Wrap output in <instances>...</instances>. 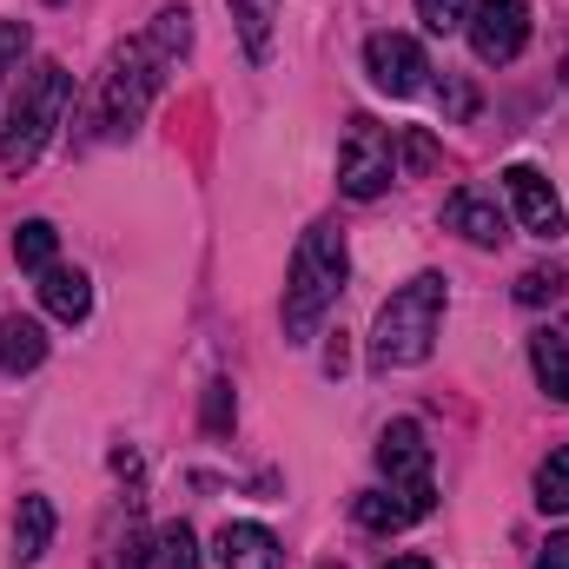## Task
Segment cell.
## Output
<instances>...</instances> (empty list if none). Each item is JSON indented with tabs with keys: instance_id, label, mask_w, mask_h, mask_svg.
<instances>
[{
	"instance_id": "obj_1",
	"label": "cell",
	"mask_w": 569,
	"mask_h": 569,
	"mask_svg": "<svg viewBox=\"0 0 569 569\" xmlns=\"http://www.w3.org/2000/svg\"><path fill=\"white\" fill-rule=\"evenodd\" d=\"M186 47H192V13H186V7H166V13L152 20V33H140L133 47H120V53L107 60L87 127H100L107 140L133 133L146 120V107H152V93L166 87V67H172Z\"/></svg>"
},
{
	"instance_id": "obj_2",
	"label": "cell",
	"mask_w": 569,
	"mask_h": 569,
	"mask_svg": "<svg viewBox=\"0 0 569 569\" xmlns=\"http://www.w3.org/2000/svg\"><path fill=\"white\" fill-rule=\"evenodd\" d=\"M345 272H351L345 232H338L331 219H318V226L298 239V252H291V279H284V345H311L318 318H325V311L338 305V291H345Z\"/></svg>"
},
{
	"instance_id": "obj_3",
	"label": "cell",
	"mask_w": 569,
	"mask_h": 569,
	"mask_svg": "<svg viewBox=\"0 0 569 569\" xmlns=\"http://www.w3.org/2000/svg\"><path fill=\"white\" fill-rule=\"evenodd\" d=\"M67 100H73V73H67L60 60H40V67H27V73L13 80L7 120H0V166H7V172H27V166L47 152L60 113H67Z\"/></svg>"
},
{
	"instance_id": "obj_4",
	"label": "cell",
	"mask_w": 569,
	"mask_h": 569,
	"mask_svg": "<svg viewBox=\"0 0 569 569\" xmlns=\"http://www.w3.org/2000/svg\"><path fill=\"white\" fill-rule=\"evenodd\" d=\"M437 325H443V279H437V272H418L411 284H398V291L378 305V325H371V365H378V371L425 365L430 345H437Z\"/></svg>"
},
{
	"instance_id": "obj_5",
	"label": "cell",
	"mask_w": 569,
	"mask_h": 569,
	"mask_svg": "<svg viewBox=\"0 0 569 569\" xmlns=\"http://www.w3.org/2000/svg\"><path fill=\"white\" fill-rule=\"evenodd\" d=\"M378 470L391 477V490H398L418 517H430L437 483H430V443H425V425H418V418L385 425V437H378Z\"/></svg>"
},
{
	"instance_id": "obj_6",
	"label": "cell",
	"mask_w": 569,
	"mask_h": 569,
	"mask_svg": "<svg viewBox=\"0 0 569 569\" xmlns=\"http://www.w3.org/2000/svg\"><path fill=\"white\" fill-rule=\"evenodd\" d=\"M398 179V146L378 120H351L345 140H338V186L351 199H378L385 186Z\"/></svg>"
},
{
	"instance_id": "obj_7",
	"label": "cell",
	"mask_w": 569,
	"mask_h": 569,
	"mask_svg": "<svg viewBox=\"0 0 569 569\" xmlns=\"http://www.w3.org/2000/svg\"><path fill=\"white\" fill-rule=\"evenodd\" d=\"M463 33H470V47H477L483 67H503V60H517L523 40H530V7H523V0H477L470 20H463Z\"/></svg>"
},
{
	"instance_id": "obj_8",
	"label": "cell",
	"mask_w": 569,
	"mask_h": 569,
	"mask_svg": "<svg viewBox=\"0 0 569 569\" xmlns=\"http://www.w3.org/2000/svg\"><path fill=\"white\" fill-rule=\"evenodd\" d=\"M365 73H371V87L378 93H391V100H411V93H425V47L411 40V33H371L365 40Z\"/></svg>"
},
{
	"instance_id": "obj_9",
	"label": "cell",
	"mask_w": 569,
	"mask_h": 569,
	"mask_svg": "<svg viewBox=\"0 0 569 569\" xmlns=\"http://www.w3.org/2000/svg\"><path fill=\"white\" fill-rule=\"evenodd\" d=\"M503 192H510V212H517V226L530 232V239H563V199H557V186L537 172V166H510L503 172Z\"/></svg>"
},
{
	"instance_id": "obj_10",
	"label": "cell",
	"mask_w": 569,
	"mask_h": 569,
	"mask_svg": "<svg viewBox=\"0 0 569 569\" xmlns=\"http://www.w3.org/2000/svg\"><path fill=\"white\" fill-rule=\"evenodd\" d=\"M443 226L463 232L470 246H503V239H510V232H503V212H497V192H483V186H457V192L443 199Z\"/></svg>"
},
{
	"instance_id": "obj_11",
	"label": "cell",
	"mask_w": 569,
	"mask_h": 569,
	"mask_svg": "<svg viewBox=\"0 0 569 569\" xmlns=\"http://www.w3.org/2000/svg\"><path fill=\"white\" fill-rule=\"evenodd\" d=\"M219 563L226 569H284V550L266 523H226L219 530Z\"/></svg>"
},
{
	"instance_id": "obj_12",
	"label": "cell",
	"mask_w": 569,
	"mask_h": 569,
	"mask_svg": "<svg viewBox=\"0 0 569 569\" xmlns=\"http://www.w3.org/2000/svg\"><path fill=\"white\" fill-rule=\"evenodd\" d=\"M530 371L550 405H569V325H543L530 338Z\"/></svg>"
},
{
	"instance_id": "obj_13",
	"label": "cell",
	"mask_w": 569,
	"mask_h": 569,
	"mask_svg": "<svg viewBox=\"0 0 569 569\" xmlns=\"http://www.w3.org/2000/svg\"><path fill=\"white\" fill-rule=\"evenodd\" d=\"M40 358H47V325L13 311V318L0 325V371H7V378H27V371H40Z\"/></svg>"
},
{
	"instance_id": "obj_14",
	"label": "cell",
	"mask_w": 569,
	"mask_h": 569,
	"mask_svg": "<svg viewBox=\"0 0 569 569\" xmlns=\"http://www.w3.org/2000/svg\"><path fill=\"white\" fill-rule=\"evenodd\" d=\"M53 550V503L47 497H20V510H13V563H40Z\"/></svg>"
},
{
	"instance_id": "obj_15",
	"label": "cell",
	"mask_w": 569,
	"mask_h": 569,
	"mask_svg": "<svg viewBox=\"0 0 569 569\" xmlns=\"http://www.w3.org/2000/svg\"><path fill=\"white\" fill-rule=\"evenodd\" d=\"M40 305L60 318V325H80L87 311H93V284L87 272H67V266H47L40 272Z\"/></svg>"
},
{
	"instance_id": "obj_16",
	"label": "cell",
	"mask_w": 569,
	"mask_h": 569,
	"mask_svg": "<svg viewBox=\"0 0 569 569\" xmlns=\"http://www.w3.org/2000/svg\"><path fill=\"white\" fill-rule=\"evenodd\" d=\"M351 517H358L365 530H378V537H391V530H411V523H418V510H411L398 490H365V497H351Z\"/></svg>"
},
{
	"instance_id": "obj_17",
	"label": "cell",
	"mask_w": 569,
	"mask_h": 569,
	"mask_svg": "<svg viewBox=\"0 0 569 569\" xmlns=\"http://www.w3.org/2000/svg\"><path fill=\"white\" fill-rule=\"evenodd\" d=\"M284 0H232V20H239V40H246V53L252 60H266L272 53V20H279Z\"/></svg>"
},
{
	"instance_id": "obj_18",
	"label": "cell",
	"mask_w": 569,
	"mask_h": 569,
	"mask_svg": "<svg viewBox=\"0 0 569 569\" xmlns=\"http://www.w3.org/2000/svg\"><path fill=\"white\" fill-rule=\"evenodd\" d=\"M152 569H199V537L186 523H159L152 530Z\"/></svg>"
},
{
	"instance_id": "obj_19",
	"label": "cell",
	"mask_w": 569,
	"mask_h": 569,
	"mask_svg": "<svg viewBox=\"0 0 569 569\" xmlns=\"http://www.w3.org/2000/svg\"><path fill=\"white\" fill-rule=\"evenodd\" d=\"M53 252H60V232H53L47 219H27V226L13 232V259H20L27 272H47V266H53Z\"/></svg>"
},
{
	"instance_id": "obj_20",
	"label": "cell",
	"mask_w": 569,
	"mask_h": 569,
	"mask_svg": "<svg viewBox=\"0 0 569 569\" xmlns=\"http://www.w3.org/2000/svg\"><path fill=\"white\" fill-rule=\"evenodd\" d=\"M537 503H543V510H557V517L569 510V443H563V450H550V457L537 463Z\"/></svg>"
},
{
	"instance_id": "obj_21",
	"label": "cell",
	"mask_w": 569,
	"mask_h": 569,
	"mask_svg": "<svg viewBox=\"0 0 569 569\" xmlns=\"http://www.w3.org/2000/svg\"><path fill=\"white\" fill-rule=\"evenodd\" d=\"M232 418H239V398H232V385H226V378H212V385H206V405H199V425L212 430V437H226Z\"/></svg>"
},
{
	"instance_id": "obj_22",
	"label": "cell",
	"mask_w": 569,
	"mask_h": 569,
	"mask_svg": "<svg viewBox=\"0 0 569 569\" xmlns=\"http://www.w3.org/2000/svg\"><path fill=\"white\" fill-rule=\"evenodd\" d=\"M418 20H425L430 33H457L470 20V0H418Z\"/></svg>"
},
{
	"instance_id": "obj_23",
	"label": "cell",
	"mask_w": 569,
	"mask_h": 569,
	"mask_svg": "<svg viewBox=\"0 0 569 569\" xmlns=\"http://www.w3.org/2000/svg\"><path fill=\"white\" fill-rule=\"evenodd\" d=\"M563 272H557V266H550V272H543V266H537V272H523V279H517V298H523V305H550V298H563Z\"/></svg>"
},
{
	"instance_id": "obj_24",
	"label": "cell",
	"mask_w": 569,
	"mask_h": 569,
	"mask_svg": "<svg viewBox=\"0 0 569 569\" xmlns=\"http://www.w3.org/2000/svg\"><path fill=\"white\" fill-rule=\"evenodd\" d=\"M20 53H27V20H0V87L20 67Z\"/></svg>"
},
{
	"instance_id": "obj_25",
	"label": "cell",
	"mask_w": 569,
	"mask_h": 569,
	"mask_svg": "<svg viewBox=\"0 0 569 569\" xmlns=\"http://www.w3.org/2000/svg\"><path fill=\"white\" fill-rule=\"evenodd\" d=\"M437 93H443V120H470V113H477V93H470L463 80H450V73H443V87H437Z\"/></svg>"
},
{
	"instance_id": "obj_26",
	"label": "cell",
	"mask_w": 569,
	"mask_h": 569,
	"mask_svg": "<svg viewBox=\"0 0 569 569\" xmlns=\"http://www.w3.org/2000/svg\"><path fill=\"white\" fill-rule=\"evenodd\" d=\"M398 152H405V172H430V159H437V146H430L425 133H405Z\"/></svg>"
},
{
	"instance_id": "obj_27",
	"label": "cell",
	"mask_w": 569,
	"mask_h": 569,
	"mask_svg": "<svg viewBox=\"0 0 569 569\" xmlns=\"http://www.w3.org/2000/svg\"><path fill=\"white\" fill-rule=\"evenodd\" d=\"M537 569H569V537H550L543 557H537Z\"/></svg>"
},
{
	"instance_id": "obj_28",
	"label": "cell",
	"mask_w": 569,
	"mask_h": 569,
	"mask_svg": "<svg viewBox=\"0 0 569 569\" xmlns=\"http://www.w3.org/2000/svg\"><path fill=\"white\" fill-rule=\"evenodd\" d=\"M385 569H437V563H425V557H391Z\"/></svg>"
},
{
	"instance_id": "obj_29",
	"label": "cell",
	"mask_w": 569,
	"mask_h": 569,
	"mask_svg": "<svg viewBox=\"0 0 569 569\" xmlns=\"http://www.w3.org/2000/svg\"><path fill=\"white\" fill-rule=\"evenodd\" d=\"M325 569H338V563H325Z\"/></svg>"
}]
</instances>
